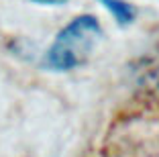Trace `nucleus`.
Returning a JSON list of instances; mask_svg holds the SVG:
<instances>
[{
	"label": "nucleus",
	"instance_id": "1",
	"mask_svg": "<svg viewBox=\"0 0 159 157\" xmlns=\"http://www.w3.org/2000/svg\"><path fill=\"white\" fill-rule=\"evenodd\" d=\"M100 35V23L92 14L75 16L67 27L57 33L55 41L45 55V65L55 72H67L82 65L90 57Z\"/></svg>",
	"mask_w": 159,
	"mask_h": 157
},
{
	"label": "nucleus",
	"instance_id": "2",
	"mask_svg": "<svg viewBox=\"0 0 159 157\" xmlns=\"http://www.w3.org/2000/svg\"><path fill=\"white\" fill-rule=\"evenodd\" d=\"M98 2L106 10H110V12L114 14V19H116L120 25H129L133 19H135V8H133L131 4L122 2V0H98Z\"/></svg>",
	"mask_w": 159,
	"mask_h": 157
},
{
	"label": "nucleus",
	"instance_id": "3",
	"mask_svg": "<svg viewBox=\"0 0 159 157\" xmlns=\"http://www.w3.org/2000/svg\"><path fill=\"white\" fill-rule=\"evenodd\" d=\"M31 2H35V4H66L67 0H31Z\"/></svg>",
	"mask_w": 159,
	"mask_h": 157
}]
</instances>
